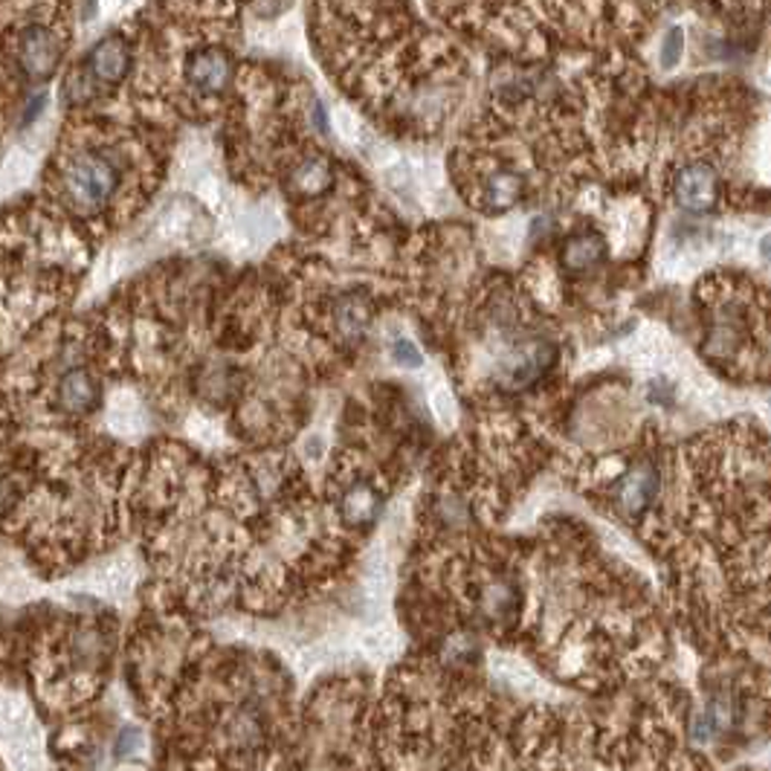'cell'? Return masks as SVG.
Returning <instances> with one entry per match:
<instances>
[{
  "mask_svg": "<svg viewBox=\"0 0 771 771\" xmlns=\"http://www.w3.org/2000/svg\"><path fill=\"white\" fill-rule=\"evenodd\" d=\"M119 184H122V166L99 148H81L67 157L59 169L61 198L76 212L85 215L102 212L119 191Z\"/></svg>",
  "mask_w": 771,
  "mask_h": 771,
  "instance_id": "cell-1",
  "label": "cell"
},
{
  "mask_svg": "<svg viewBox=\"0 0 771 771\" xmlns=\"http://www.w3.org/2000/svg\"><path fill=\"white\" fill-rule=\"evenodd\" d=\"M676 204L688 212H708L720 198V180L711 162H688L673 177Z\"/></svg>",
  "mask_w": 771,
  "mask_h": 771,
  "instance_id": "cell-2",
  "label": "cell"
},
{
  "mask_svg": "<svg viewBox=\"0 0 771 771\" xmlns=\"http://www.w3.org/2000/svg\"><path fill=\"white\" fill-rule=\"evenodd\" d=\"M18 61H21L23 73L30 79H50L61 61L59 38L52 36L47 27H30L21 32V45H18Z\"/></svg>",
  "mask_w": 771,
  "mask_h": 771,
  "instance_id": "cell-3",
  "label": "cell"
},
{
  "mask_svg": "<svg viewBox=\"0 0 771 771\" xmlns=\"http://www.w3.org/2000/svg\"><path fill=\"white\" fill-rule=\"evenodd\" d=\"M186 79L200 93H220L229 88V79H233V59L218 47L198 50L186 61Z\"/></svg>",
  "mask_w": 771,
  "mask_h": 771,
  "instance_id": "cell-4",
  "label": "cell"
},
{
  "mask_svg": "<svg viewBox=\"0 0 771 771\" xmlns=\"http://www.w3.org/2000/svg\"><path fill=\"white\" fill-rule=\"evenodd\" d=\"M99 397H102L99 380L85 368H73V372L61 375L59 386H56V404L65 415H88L96 409Z\"/></svg>",
  "mask_w": 771,
  "mask_h": 771,
  "instance_id": "cell-5",
  "label": "cell"
},
{
  "mask_svg": "<svg viewBox=\"0 0 771 771\" xmlns=\"http://www.w3.org/2000/svg\"><path fill=\"white\" fill-rule=\"evenodd\" d=\"M88 67L93 79L105 85H119L131 70V50L122 38H105L88 56Z\"/></svg>",
  "mask_w": 771,
  "mask_h": 771,
  "instance_id": "cell-6",
  "label": "cell"
},
{
  "mask_svg": "<svg viewBox=\"0 0 771 771\" xmlns=\"http://www.w3.org/2000/svg\"><path fill=\"white\" fill-rule=\"evenodd\" d=\"M606 256V241L597 233H577L563 244V267L569 273H586Z\"/></svg>",
  "mask_w": 771,
  "mask_h": 771,
  "instance_id": "cell-7",
  "label": "cell"
},
{
  "mask_svg": "<svg viewBox=\"0 0 771 771\" xmlns=\"http://www.w3.org/2000/svg\"><path fill=\"white\" fill-rule=\"evenodd\" d=\"M368 319H372V308L363 296L348 294L334 302V328L343 339H360L368 328Z\"/></svg>",
  "mask_w": 771,
  "mask_h": 771,
  "instance_id": "cell-8",
  "label": "cell"
},
{
  "mask_svg": "<svg viewBox=\"0 0 771 771\" xmlns=\"http://www.w3.org/2000/svg\"><path fill=\"white\" fill-rule=\"evenodd\" d=\"M522 191H525V184L516 171H493V177H487L485 184V206L491 212H505V209L520 204Z\"/></svg>",
  "mask_w": 771,
  "mask_h": 771,
  "instance_id": "cell-9",
  "label": "cell"
},
{
  "mask_svg": "<svg viewBox=\"0 0 771 771\" xmlns=\"http://www.w3.org/2000/svg\"><path fill=\"white\" fill-rule=\"evenodd\" d=\"M655 493V476L653 467H639L624 478V485L617 491V500L624 505L626 514H641L650 502H653Z\"/></svg>",
  "mask_w": 771,
  "mask_h": 771,
  "instance_id": "cell-10",
  "label": "cell"
},
{
  "mask_svg": "<svg viewBox=\"0 0 771 771\" xmlns=\"http://www.w3.org/2000/svg\"><path fill=\"white\" fill-rule=\"evenodd\" d=\"M377 505H380V500H377L375 487L368 482H354L339 500V511L348 522H368L377 514Z\"/></svg>",
  "mask_w": 771,
  "mask_h": 771,
  "instance_id": "cell-11",
  "label": "cell"
},
{
  "mask_svg": "<svg viewBox=\"0 0 771 771\" xmlns=\"http://www.w3.org/2000/svg\"><path fill=\"white\" fill-rule=\"evenodd\" d=\"M334 184V171H330L328 160L323 157H310L294 171V186L299 195H319Z\"/></svg>",
  "mask_w": 771,
  "mask_h": 771,
  "instance_id": "cell-12",
  "label": "cell"
},
{
  "mask_svg": "<svg viewBox=\"0 0 771 771\" xmlns=\"http://www.w3.org/2000/svg\"><path fill=\"white\" fill-rule=\"evenodd\" d=\"M32 171V162L27 155H9L7 160H3V169H0V180H3V186H16L21 184V180H27Z\"/></svg>",
  "mask_w": 771,
  "mask_h": 771,
  "instance_id": "cell-13",
  "label": "cell"
},
{
  "mask_svg": "<svg viewBox=\"0 0 771 771\" xmlns=\"http://www.w3.org/2000/svg\"><path fill=\"white\" fill-rule=\"evenodd\" d=\"M684 56V32L679 30V27H673V30H668V36H664V41H661V67H676L679 61H682Z\"/></svg>",
  "mask_w": 771,
  "mask_h": 771,
  "instance_id": "cell-14",
  "label": "cell"
},
{
  "mask_svg": "<svg viewBox=\"0 0 771 771\" xmlns=\"http://www.w3.org/2000/svg\"><path fill=\"white\" fill-rule=\"evenodd\" d=\"M392 357H395L397 366H404V368L424 366V354H421L418 346H415V343H409V339H397L395 346H392Z\"/></svg>",
  "mask_w": 771,
  "mask_h": 771,
  "instance_id": "cell-15",
  "label": "cell"
},
{
  "mask_svg": "<svg viewBox=\"0 0 771 771\" xmlns=\"http://www.w3.org/2000/svg\"><path fill=\"white\" fill-rule=\"evenodd\" d=\"M760 253H763L765 261H771V233H769V236L760 238Z\"/></svg>",
  "mask_w": 771,
  "mask_h": 771,
  "instance_id": "cell-16",
  "label": "cell"
}]
</instances>
